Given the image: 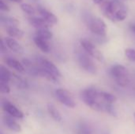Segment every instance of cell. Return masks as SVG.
Here are the masks:
<instances>
[{"instance_id": "1", "label": "cell", "mask_w": 135, "mask_h": 134, "mask_svg": "<svg viewBox=\"0 0 135 134\" xmlns=\"http://www.w3.org/2000/svg\"><path fill=\"white\" fill-rule=\"evenodd\" d=\"M81 99L84 103L97 111H104L105 104L101 98L100 92L93 88H89L85 89L81 92Z\"/></svg>"}, {"instance_id": "2", "label": "cell", "mask_w": 135, "mask_h": 134, "mask_svg": "<svg viewBox=\"0 0 135 134\" xmlns=\"http://www.w3.org/2000/svg\"><path fill=\"white\" fill-rule=\"evenodd\" d=\"M111 74L116 83L121 87H126L130 82L127 69L121 65H115L111 69Z\"/></svg>"}, {"instance_id": "3", "label": "cell", "mask_w": 135, "mask_h": 134, "mask_svg": "<svg viewBox=\"0 0 135 134\" xmlns=\"http://www.w3.org/2000/svg\"><path fill=\"white\" fill-rule=\"evenodd\" d=\"M55 96L58 100L67 107L74 108L76 106L74 98L70 92L64 88H58L55 90Z\"/></svg>"}, {"instance_id": "4", "label": "cell", "mask_w": 135, "mask_h": 134, "mask_svg": "<svg viewBox=\"0 0 135 134\" xmlns=\"http://www.w3.org/2000/svg\"><path fill=\"white\" fill-rule=\"evenodd\" d=\"M121 7V5L116 2H112V1H106L102 2L101 5V10L104 13V14L112 21H115L114 15L115 13Z\"/></svg>"}, {"instance_id": "5", "label": "cell", "mask_w": 135, "mask_h": 134, "mask_svg": "<svg viewBox=\"0 0 135 134\" xmlns=\"http://www.w3.org/2000/svg\"><path fill=\"white\" fill-rule=\"evenodd\" d=\"M81 45L82 46L83 49L93 58L97 59L98 61L103 60V55L101 52L97 48V47L89 40L86 39H83L81 40Z\"/></svg>"}, {"instance_id": "6", "label": "cell", "mask_w": 135, "mask_h": 134, "mask_svg": "<svg viewBox=\"0 0 135 134\" xmlns=\"http://www.w3.org/2000/svg\"><path fill=\"white\" fill-rule=\"evenodd\" d=\"M78 62L82 69L89 73H95L97 71V67L93 59L89 58V55L84 53H81L78 55Z\"/></svg>"}, {"instance_id": "7", "label": "cell", "mask_w": 135, "mask_h": 134, "mask_svg": "<svg viewBox=\"0 0 135 134\" xmlns=\"http://www.w3.org/2000/svg\"><path fill=\"white\" fill-rule=\"evenodd\" d=\"M89 27L90 31L96 35L104 36L106 34V24L102 19L99 17L93 18L89 22Z\"/></svg>"}, {"instance_id": "8", "label": "cell", "mask_w": 135, "mask_h": 134, "mask_svg": "<svg viewBox=\"0 0 135 134\" xmlns=\"http://www.w3.org/2000/svg\"><path fill=\"white\" fill-rule=\"evenodd\" d=\"M2 108L3 110L10 116H13L16 118H22L24 117V114L19 109H17L13 103L10 102L5 100L2 102Z\"/></svg>"}, {"instance_id": "9", "label": "cell", "mask_w": 135, "mask_h": 134, "mask_svg": "<svg viewBox=\"0 0 135 134\" xmlns=\"http://www.w3.org/2000/svg\"><path fill=\"white\" fill-rule=\"evenodd\" d=\"M40 64H41L42 68H44V70H46L51 74L55 75L57 77H61L62 74H61L59 70L56 67V66L53 62H51L48 60H46V59H41Z\"/></svg>"}, {"instance_id": "10", "label": "cell", "mask_w": 135, "mask_h": 134, "mask_svg": "<svg viewBox=\"0 0 135 134\" xmlns=\"http://www.w3.org/2000/svg\"><path fill=\"white\" fill-rule=\"evenodd\" d=\"M3 122L8 129H9L10 130L13 132L20 133L22 130L21 126L16 122V120L13 118V116H10V115L5 116L3 118Z\"/></svg>"}, {"instance_id": "11", "label": "cell", "mask_w": 135, "mask_h": 134, "mask_svg": "<svg viewBox=\"0 0 135 134\" xmlns=\"http://www.w3.org/2000/svg\"><path fill=\"white\" fill-rule=\"evenodd\" d=\"M29 24L36 28V29L40 28H49L52 24L47 22L46 20H44L42 17H29L28 18Z\"/></svg>"}, {"instance_id": "12", "label": "cell", "mask_w": 135, "mask_h": 134, "mask_svg": "<svg viewBox=\"0 0 135 134\" xmlns=\"http://www.w3.org/2000/svg\"><path fill=\"white\" fill-rule=\"evenodd\" d=\"M5 43L6 46L13 52L17 53V54H22L24 52V48L23 47L17 43V40H15L13 37H6L5 39Z\"/></svg>"}, {"instance_id": "13", "label": "cell", "mask_w": 135, "mask_h": 134, "mask_svg": "<svg viewBox=\"0 0 135 134\" xmlns=\"http://www.w3.org/2000/svg\"><path fill=\"white\" fill-rule=\"evenodd\" d=\"M38 12L42 18L46 20L47 22H49L51 24H55L58 22V17L51 12L48 11L47 9L44 8H39Z\"/></svg>"}, {"instance_id": "14", "label": "cell", "mask_w": 135, "mask_h": 134, "mask_svg": "<svg viewBox=\"0 0 135 134\" xmlns=\"http://www.w3.org/2000/svg\"><path fill=\"white\" fill-rule=\"evenodd\" d=\"M34 43L36 45V47L40 50H41L43 52H44V53L49 52L50 47H49V45H48V43H47V42L46 39H44L43 38H40V37L36 36L34 37Z\"/></svg>"}, {"instance_id": "15", "label": "cell", "mask_w": 135, "mask_h": 134, "mask_svg": "<svg viewBox=\"0 0 135 134\" xmlns=\"http://www.w3.org/2000/svg\"><path fill=\"white\" fill-rule=\"evenodd\" d=\"M6 31L9 36L17 39H21L24 36V32L20 28H17L16 26H9L6 27Z\"/></svg>"}, {"instance_id": "16", "label": "cell", "mask_w": 135, "mask_h": 134, "mask_svg": "<svg viewBox=\"0 0 135 134\" xmlns=\"http://www.w3.org/2000/svg\"><path fill=\"white\" fill-rule=\"evenodd\" d=\"M47 107V111H48L49 115H51V117L52 118V119H54L55 122H58L62 121L61 114L59 113L58 109L52 103H48Z\"/></svg>"}, {"instance_id": "17", "label": "cell", "mask_w": 135, "mask_h": 134, "mask_svg": "<svg viewBox=\"0 0 135 134\" xmlns=\"http://www.w3.org/2000/svg\"><path fill=\"white\" fill-rule=\"evenodd\" d=\"M9 82H12V84H13L18 88L24 89L28 87L26 81H25L22 78H21L20 77H18L17 75H16L14 73H11V77H10Z\"/></svg>"}, {"instance_id": "18", "label": "cell", "mask_w": 135, "mask_h": 134, "mask_svg": "<svg viewBox=\"0 0 135 134\" xmlns=\"http://www.w3.org/2000/svg\"><path fill=\"white\" fill-rule=\"evenodd\" d=\"M6 62V64L8 65V66H9L10 68H12L18 72H24L25 68L22 66V64L21 62H19L18 61L13 59V58H7Z\"/></svg>"}, {"instance_id": "19", "label": "cell", "mask_w": 135, "mask_h": 134, "mask_svg": "<svg viewBox=\"0 0 135 134\" xmlns=\"http://www.w3.org/2000/svg\"><path fill=\"white\" fill-rule=\"evenodd\" d=\"M11 77V73L3 66H0V81L2 82H7L9 83L10 81Z\"/></svg>"}, {"instance_id": "20", "label": "cell", "mask_w": 135, "mask_h": 134, "mask_svg": "<svg viewBox=\"0 0 135 134\" xmlns=\"http://www.w3.org/2000/svg\"><path fill=\"white\" fill-rule=\"evenodd\" d=\"M100 95L101 100H102L104 103H112V104H113V103L117 100L116 96H114V95L112 94V93H109V92H100Z\"/></svg>"}, {"instance_id": "21", "label": "cell", "mask_w": 135, "mask_h": 134, "mask_svg": "<svg viewBox=\"0 0 135 134\" xmlns=\"http://www.w3.org/2000/svg\"><path fill=\"white\" fill-rule=\"evenodd\" d=\"M0 21L6 27H9V26H17L18 24H19V22L17 21V19H15L13 17H3V16H1Z\"/></svg>"}, {"instance_id": "22", "label": "cell", "mask_w": 135, "mask_h": 134, "mask_svg": "<svg viewBox=\"0 0 135 134\" xmlns=\"http://www.w3.org/2000/svg\"><path fill=\"white\" fill-rule=\"evenodd\" d=\"M36 35L40 38H43L46 40H48L52 38V32L48 28H40L36 30Z\"/></svg>"}, {"instance_id": "23", "label": "cell", "mask_w": 135, "mask_h": 134, "mask_svg": "<svg viewBox=\"0 0 135 134\" xmlns=\"http://www.w3.org/2000/svg\"><path fill=\"white\" fill-rule=\"evenodd\" d=\"M127 13L124 7L121 6L115 13V15H114V18H115V21H124L127 17Z\"/></svg>"}, {"instance_id": "24", "label": "cell", "mask_w": 135, "mask_h": 134, "mask_svg": "<svg viewBox=\"0 0 135 134\" xmlns=\"http://www.w3.org/2000/svg\"><path fill=\"white\" fill-rule=\"evenodd\" d=\"M21 9L26 13L28 14H34L36 13V10H35V8L31 6L30 4H28V3H22L21 5Z\"/></svg>"}, {"instance_id": "25", "label": "cell", "mask_w": 135, "mask_h": 134, "mask_svg": "<svg viewBox=\"0 0 135 134\" xmlns=\"http://www.w3.org/2000/svg\"><path fill=\"white\" fill-rule=\"evenodd\" d=\"M78 134H92V130L88 125L81 124L78 128Z\"/></svg>"}, {"instance_id": "26", "label": "cell", "mask_w": 135, "mask_h": 134, "mask_svg": "<svg viewBox=\"0 0 135 134\" xmlns=\"http://www.w3.org/2000/svg\"><path fill=\"white\" fill-rule=\"evenodd\" d=\"M125 54L127 58L131 61V62H135V50L132 48H127L125 50Z\"/></svg>"}, {"instance_id": "27", "label": "cell", "mask_w": 135, "mask_h": 134, "mask_svg": "<svg viewBox=\"0 0 135 134\" xmlns=\"http://www.w3.org/2000/svg\"><path fill=\"white\" fill-rule=\"evenodd\" d=\"M0 92L3 94H8L10 92V88L7 82L0 81Z\"/></svg>"}, {"instance_id": "28", "label": "cell", "mask_w": 135, "mask_h": 134, "mask_svg": "<svg viewBox=\"0 0 135 134\" xmlns=\"http://www.w3.org/2000/svg\"><path fill=\"white\" fill-rule=\"evenodd\" d=\"M0 9L2 10V11H6V12H9V6L2 0H0Z\"/></svg>"}, {"instance_id": "29", "label": "cell", "mask_w": 135, "mask_h": 134, "mask_svg": "<svg viewBox=\"0 0 135 134\" xmlns=\"http://www.w3.org/2000/svg\"><path fill=\"white\" fill-rule=\"evenodd\" d=\"M0 51H1V53H5L6 51H7L6 44V45L4 44V42L2 39H1V41H0Z\"/></svg>"}, {"instance_id": "30", "label": "cell", "mask_w": 135, "mask_h": 134, "mask_svg": "<svg viewBox=\"0 0 135 134\" xmlns=\"http://www.w3.org/2000/svg\"><path fill=\"white\" fill-rule=\"evenodd\" d=\"M93 2H94L95 4H100V3L103 2L104 0H93Z\"/></svg>"}, {"instance_id": "31", "label": "cell", "mask_w": 135, "mask_h": 134, "mask_svg": "<svg viewBox=\"0 0 135 134\" xmlns=\"http://www.w3.org/2000/svg\"><path fill=\"white\" fill-rule=\"evenodd\" d=\"M9 1H11V2H21L22 0H9Z\"/></svg>"}, {"instance_id": "32", "label": "cell", "mask_w": 135, "mask_h": 134, "mask_svg": "<svg viewBox=\"0 0 135 134\" xmlns=\"http://www.w3.org/2000/svg\"><path fill=\"white\" fill-rule=\"evenodd\" d=\"M131 30L135 33V25H132V26L131 27Z\"/></svg>"}, {"instance_id": "33", "label": "cell", "mask_w": 135, "mask_h": 134, "mask_svg": "<svg viewBox=\"0 0 135 134\" xmlns=\"http://www.w3.org/2000/svg\"><path fill=\"white\" fill-rule=\"evenodd\" d=\"M134 118H135V113H134Z\"/></svg>"}, {"instance_id": "34", "label": "cell", "mask_w": 135, "mask_h": 134, "mask_svg": "<svg viewBox=\"0 0 135 134\" xmlns=\"http://www.w3.org/2000/svg\"><path fill=\"white\" fill-rule=\"evenodd\" d=\"M0 134H2V133H0Z\"/></svg>"}]
</instances>
